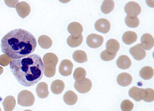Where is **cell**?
I'll use <instances>...</instances> for the list:
<instances>
[{"instance_id": "6da1fadb", "label": "cell", "mask_w": 154, "mask_h": 111, "mask_svg": "<svg viewBox=\"0 0 154 111\" xmlns=\"http://www.w3.org/2000/svg\"><path fill=\"white\" fill-rule=\"evenodd\" d=\"M10 68L18 82L25 87L37 84L44 74V64L40 56L37 54L12 60Z\"/></svg>"}, {"instance_id": "7a4b0ae2", "label": "cell", "mask_w": 154, "mask_h": 111, "mask_svg": "<svg viewBox=\"0 0 154 111\" xmlns=\"http://www.w3.org/2000/svg\"><path fill=\"white\" fill-rule=\"evenodd\" d=\"M37 45L33 35L22 29H17L8 32L1 41L2 52L13 59L31 54L35 50Z\"/></svg>"}, {"instance_id": "3957f363", "label": "cell", "mask_w": 154, "mask_h": 111, "mask_svg": "<svg viewBox=\"0 0 154 111\" xmlns=\"http://www.w3.org/2000/svg\"><path fill=\"white\" fill-rule=\"evenodd\" d=\"M43 61L44 73L45 76L48 78L53 77L56 73V67L58 62L57 56L52 53H48L43 56Z\"/></svg>"}, {"instance_id": "277c9868", "label": "cell", "mask_w": 154, "mask_h": 111, "mask_svg": "<svg viewBox=\"0 0 154 111\" xmlns=\"http://www.w3.org/2000/svg\"><path fill=\"white\" fill-rule=\"evenodd\" d=\"M18 104L23 107H30L34 104V95L29 90L21 91L18 94Z\"/></svg>"}, {"instance_id": "5b68a950", "label": "cell", "mask_w": 154, "mask_h": 111, "mask_svg": "<svg viewBox=\"0 0 154 111\" xmlns=\"http://www.w3.org/2000/svg\"><path fill=\"white\" fill-rule=\"evenodd\" d=\"M103 37L99 35L92 33L88 36L86 43L88 46L92 48H97L100 47L103 44Z\"/></svg>"}, {"instance_id": "8992f818", "label": "cell", "mask_w": 154, "mask_h": 111, "mask_svg": "<svg viewBox=\"0 0 154 111\" xmlns=\"http://www.w3.org/2000/svg\"><path fill=\"white\" fill-rule=\"evenodd\" d=\"M92 85L91 80L86 78L81 82L75 81L74 83V88L79 93L85 94L91 90Z\"/></svg>"}, {"instance_id": "52a82bcc", "label": "cell", "mask_w": 154, "mask_h": 111, "mask_svg": "<svg viewBox=\"0 0 154 111\" xmlns=\"http://www.w3.org/2000/svg\"><path fill=\"white\" fill-rule=\"evenodd\" d=\"M125 11L129 16L134 17L140 14L141 8L137 2L131 1L126 4L125 7Z\"/></svg>"}, {"instance_id": "ba28073f", "label": "cell", "mask_w": 154, "mask_h": 111, "mask_svg": "<svg viewBox=\"0 0 154 111\" xmlns=\"http://www.w3.org/2000/svg\"><path fill=\"white\" fill-rule=\"evenodd\" d=\"M73 65L69 60H63L60 63L59 67V72L62 76H67L72 74Z\"/></svg>"}, {"instance_id": "9c48e42d", "label": "cell", "mask_w": 154, "mask_h": 111, "mask_svg": "<svg viewBox=\"0 0 154 111\" xmlns=\"http://www.w3.org/2000/svg\"><path fill=\"white\" fill-rule=\"evenodd\" d=\"M130 53L133 58L137 61L144 59L146 55V53L142 48L141 44H138L132 47L129 50Z\"/></svg>"}, {"instance_id": "30bf717a", "label": "cell", "mask_w": 154, "mask_h": 111, "mask_svg": "<svg viewBox=\"0 0 154 111\" xmlns=\"http://www.w3.org/2000/svg\"><path fill=\"white\" fill-rule=\"evenodd\" d=\"M95 28L97 31L106 34L110 30V22L105 18H101L96 21L95 24Z\"/></svg>"}, {"instance_id": "8fae6325", "label": "cell", "mask_w": 154, "mask_h": 111, "mask_svg": "<svg viewBox=\"0 0 154 111\" xmlns=\"http://www.w3.org/2000/svg\"><path fill=\"white\" fill-rule=\"evenodd\" d=\"M15 8L18 14L23 18L26 17L31 12L29 5L25 2H21L17 3Z\"/></svg>"}, {"instance_id": "7c38bea8", "label": "cell", "mask_w": 154, "mask_h": 111, "mask_svg": "<svg viewBox=\"0 0 154 111\" xmlns=\"http://www.w3.org/2000/svg\"><path fill=\"white\" fill-rule=\"evenodd\" d=\"M141 45L142 47L144 50H151L154 45L153 37L150 33H144L141 38Z\"/></svg>"}, {"instance_id": "4fadbf2b", "label": "cell", "mask_w": 154, "mask_h": 111, "mask_svg": "<svg viewBox=\"0 0 154 111\" xmlns=\"http://www.w3.org/2000/svg\"><path fill=\"white\" fill-rule=\"evenodd\" d=\"M145 90L137 87H134L129 91V95L130 97L133 99L135 101H140L144 97Z\"/></svg>"}, {"instance_id": "5bb4252c", "label": "cell", "mask_w": 154, "mask_h": 111, "mask_svg": "<svg viewBox=\"0 0 154 111\" xmlns=\"http://www.w3.org/2000/svg\"><path fill=\"white\" fill-rule=\"evenodd\" d=\"M68 32L73 36L78 37L81 34L83 31V27L79 23L73 22L71 23L67 27Z\"/></svg>"}, {"instance_id": "9a60e30c", "label": "cell", "mask_w": 154, "mask_h": 111, "mask_svg": "<svg viewBox=\"0 0 154 111\" xmlns=\"http://www.w3.org/2000/svg\"><path fill=\"white\" fill-rule=\"evenodd\" d=\"M117 82L118 84L122 87H127L132 82V77L130 74L126 73L119 74L117 77Z\"/></svg>"}, {"instance_id": "2e32d148", "label": "cell", "mask_w": 154, "mask_h": 111, "mask_svg": "<svg viewBox=\"0 0 154 111\" xmlns=\"http://www.w3.org/2000/svg\"><path fill=\"white\" fill-rule=\"evenodd\" d=\"M36 91L37 95L40 98L44 99L48 97L49 94L48 84L45 82H40L37 85Z\"/></svg>"}, {"instance_id": "e0dca14e", "label": "cell", "mask_w": 154, "mask_h": 111, "mask_svg": "<svg viewBox=\"0 0 154 111\" xmlns=\"http://www.w3.org/2000/svg\"><path fill=\"white\" fill-rule=\"evenodd\" d=\"M116 64L120 69L126 70L131 67L132 62L128 56L122 55L118 58L116 61Z\"/></svg>"}, {"instance_id": "ac0fdd59", "label": "cell", "mask_w": 154, "mask_h": 111, "mask_svg": "<svg viewBox=\"0 0 154 111\" xmlns=\"http://www.w3.org/2000/svg\"><path fill=\"white\" fill-rule=\"evenodd\" d=\"M137 38L138 36L135 32L132 31H127L123 35L122 39L125 44L130 45L135 42L137 40Z\"/></svg>"}, {"instance_id": "d6986e66", "label": "cell", "mask_w": 154, "mask_h": 111, "mask_svg": "<svg viewBox=\"0 0 154 111\" xmlns=\"http://www.w3.org/2000/svg\"><path fill=\"white\" fill-rule=\"evenodd\" d=\"M78 97L73 91L69 90L63 95V100L65 103L69 106H72L76 103Z\"/></svg>"}, {"instance_id": "ffe728a7", "label": "cell", "mask_w": 154, "mask_h": 111, "mask_svg": "<svg viewBox=\"0 0 154 111\" xmlns=\"http://www.w3.org/2000/svg\"><path fill=\"white\" fill-rule=\"evenodd\" d=\"M64 88V83L60 80H56L53 81L51 86L52 92L55 94H61Z\"/></svg>"}, {"instance_id": "44dd1931", "label": "cell", "mask_w": 154, "mask_h": 111, "mask_svg": "<svg viewBox=\"0 0 154 111\" xmlns=\"http://www.w3.org/2000/svg\"><path fill=\"white\" fill-rule=\"evenodd\" d=\"M5 111H12L15 107L16 101L15 98L13 96H8L5 98L2 102Z\"/></svg>"}, {"instance_id": "7402d4cb", "label": "cell", "mask_w": 154, "mask_h": 111, "mask_svg": "<svg viewBox=\"0 0 154 111\" xmlns=\"http://www.w3.org/2000/svg\"><path fill=\"white\" fill-rule=\"evenodd\" d=\"M120 44L115 39H110L106 44V50L111 53H117L120 49Z\"/></svg>"}, {"instance_id": "603a6c76", "label": "cell", "mask_w": 154, "mask_h": 111, "mask_svg": "<svg viewBox=\"0 0 154 111\" xmlns=\"http://www.w3.org/2000/svg\"><path fill=\"white\" fill-rule=\"evenodd\" d=\"M83 40V36L82 34L78 37H74L71 35L67 38V44L71 47H76L81 45Z\"/></svg>"}, {"instance_id": "cb8c5ba5", "label": "cell", "mask_w": 154, "mask_h": 111, "mask_svg": "<svg viewBox=\"0 0 154 111\" xmlns=\"http://www.w3.org/2000/svg\"><path fill=\"white\" fill-rule=\"evenodd\" d=\"M142 78L145 80H150L154 75V70L150 66H146L142 68L139 73Z\"/></svg>"}, {"instance_id": "d4e9b609", "label": "cell", "mask_w": 154, "mask_h": 111, "mask_svg": "<svg viewBox=\"0 0 154 111\" xmlns=\"http://www.w3.org/2000/svg\"><path fill=\"white\" fill-rule=\"evenodd\" d=\"M73 58L75 62L79 63H85L88 61L86 53L82 50H77L75 51L73 54Z\"/></svg>"}, {"instance_id": "484cf974", "label": "cell", "mask_w": 154, "mask_h": 111, "mask_svg": "<svg viewBox=\"0 0 154 111\" xmlns=\"http://www.w3.org/2000/svg\"><path fill=\"white\" fill-rule=\"evenodd\" d=\"M38 44L42 48L48 49L52 45V41L49 37L46 35H43L38 38Z\"/></svg>"}, {"instance_id": "4316f807", "label": "cell", "mask_w": 154, "mask_h": 111, "mask_svg": "<svg viewBox=\"0 0 154 111\" xmlns=\"http://www.w3.org/2000/svg\"><path fill=\"white\" fill-rule=\"evenodd\" d=\"M114 3L113 0H104L101 7L102 12L105 14H108L113 10Z\"/></svg>"}, {"instance_id": "83f0119b", "label": "cell", "mask_w": 154, "mask_h": 111, "mask_svg": "<svg viewBox=\"0 0 154 111\" xmlns=\"http://www.w3.org/2000/svg\"><path fill=\"white\" fill-rule=\"evenodd\" d=\"M86 75V70L84 68L78 67L75 70L73 78L76 82H81L85 78Z\"/></svg>"}, {"instance_id": "f1b7e54d", "label": "cell", "mask_w": 154, "mask_h": 111, "mask_svg": "<svg viewBox=\"0 0 154 111\" xmlns=\"http://www.w3.org/2000/svg\"><path fill=\"white\" fill-rule=\"evenodd\" d=\"M125 23L128 27L136 28L140 24L139 19L137 16L132 17L127 15L125 19Z\"/></svg>"}, {"instance_id": "f546056e", "label": "cell", "mask_w": 154, "mask_h": 111, "mask_svg": "<svg viewBox=\"0 0 154 111\" xmlns=\"http://www.w3.org/2000/svg\"><path fill=\"white\" fill-rule=\"evenodd\" d=\"M143 100L147 102H151L154 100V91L150 88H146Z\"/></svg>"}, {"instance_id": "4dcf8cb0", "label": "cell", "mask_w": 154, "mask_h": 111, "mask_svg": "<svg viewBox=\"0 0 154 111\" xmlns=\"http://www.w3.org/2000/svg\"><path fill=\"white\" fill-rule=\"evenodd\" d=\"M116 54L117 53H111L107 50H105L101 53L100 57L102 60L105 61H108L114 59Z\"/></svg>"}, {"instance_id": "1f68e13d", "label": "cell", "mask_w": 154, "mask_h": 111, "mask_svg": "<svg viewBox=\"0 0 154 111\" xmlns=\"http://www.w3.org/2000/svg\"><path fill=\"white\" fill-rule=\"evenodd\" d=\"M134 104L132 101L128 100H124L121 104L122 110L124 111H130L133 109Z\"/></svg>"}, {"instance_id": "d6a6232c", "label": "cell", "mask_w": 154, "mask_h": 111, "mask_svg": "<svg viewBox=\"0 0 154 111\" xmlns=\"http://www.w3.org/2000/svg\"><path fill=\"white\" fill-rule=\"evenodd\" d=\"M11 60L12 58L5 54L0 56V64L2 66L8 65Z\"/></svg>"}, {"instance_id": "836d02e7", "label": "cell", "mask_w": 154, "mask_h": 111, "mask_svg": "<svg viewBox=\"0 0 154 111\" xmlns=\"http://www.w3.org/2000/svg\"><path fill=\"white\" fill-rule=\"evenodd\" d=\"M6 5L10 8H14L19 0H4Z\"/></svg>"}, {"instance_id": "e575fe53", "label": "cell", "mask_w": 154, "mask_h": 111, "mask_svg": "<svg viewBox=\"0 0 154 111\" xmlns=\"http://www.w3.org/2000/svg\"><path fill=\"white\" fill-rule=\"evenodd\" d=\"M146 2L149 7L153 8L154 7V0H146Z\"/></svg>"}, {"instance_id": "d590c367", "label": "cell", "mask_w": 154, "mask_h": 111, "mask_svg": "<svg viewBox=\"0 0 154 111\" xmlns=\"http://www.w3.org/2000/svg\"><path fill=\"white\" fill-rule=\"evenodd\" d=\"M60 2L63 3H67L71 1V0H59Z\"/></svg>"}, {"instance_id": "8d00e7d4", "label": "cell", "mask_w": 154, "mask_h": 111, "mask_svg": "<svg viewBox=\"0 0 154 111\" xmlns=\"http://www.w3.org/2000/svg\"><path fill=\"white\" fill-rule=\"evenodd\" d=\"M3 72V69L2 67L0 66V75H2Z\"/></svg>"}, {"instance_id": "74e56055", "label": "cell", "mask_w": 154, "mask_h": 111, "mask_svg": "<svg viewBox=\"0 0 154 111\" xmlns=\"http://www.w3.org/2000/svg\"><path fill=\"white\" fill-rule=\"evenodd\" d=\"M1 109H0V111H1Z\"/></svg>"}, {"instance_id": "f35d334b", "label": "cell", "mask_w": 154, "mask_h": 111, "mask_svg": "<svg viewBox=\"0 0 154 111\" xmlns=\"http://www.w3.org/2000/svg\"><path fill=\"white\" fill-rule=\"evenodd\" d=\"M0 1H1V0H0Z\"/></svg>"}]
</instances>
